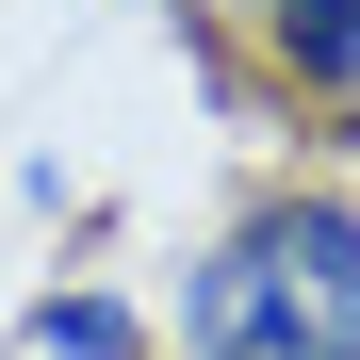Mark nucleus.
Listing matches in <instances>:
<instances>
[{
	"label": "nucleus",
	"instance_id": "obj_1",
	"mask_svg": "<svg viewBox=\"0 0 360 360\" xmlns=\"http://www.w3.org/2000/svg\"><path fill=\"white\" fill-rule=\"evenodd\" d=\"M180 360H360V213L262 197L180 295Z\"/></svg>",
	"mask_w": 360,
	"mask_h": 360
},
{
	"label": "nucleus",
	"instance_id": "obj_2",
	"mask_svg": "<svg viewBox=\"0 0 360 360\" xmlns=\"http://www.w3.org/2000/svg\"><path fill=\"white\" fill-rule=\"evenodd\" d=\"M262 49L295 98H360V0H262Z\"/></svg>",
	"mask_w": 360,
	"mask_h": 360
},
{
	"label": "nucleus",
	"instance_id": "obj_3",
	"mask_svg": "<svg viewBox=\"0 0 360 360\" xmlns=\"http://www.w3.org/2000/svg\"><path fill=\"white\" fill-rule=\"evenodd\" d=\"M33 344H49V360H148V328L115 311V295H49V311H33Z\"/></svg>",
	"mask_w": 360,
	"mask_h": 360
}]
</instances>
